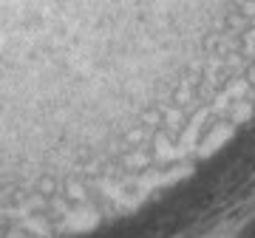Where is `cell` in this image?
<instances>
[{
	"mask_svg": "<svg viewBox=\"0 0 255 238\" xmlns=\"http://www.w3.org/2000/svg\"><path fill=\"white\" fill-rule=\"evenodd\" d=\"M227 136H230V128H216V130H213V136L207 139V145H204V150H201V153L207 156L210 150H216V147H219Z\"/></svg>",
	"mask_w": 255,
	"mask_h": 238,
	"instance_id": "6da1fadb",
	"label": "cell"
}]
</instances>
